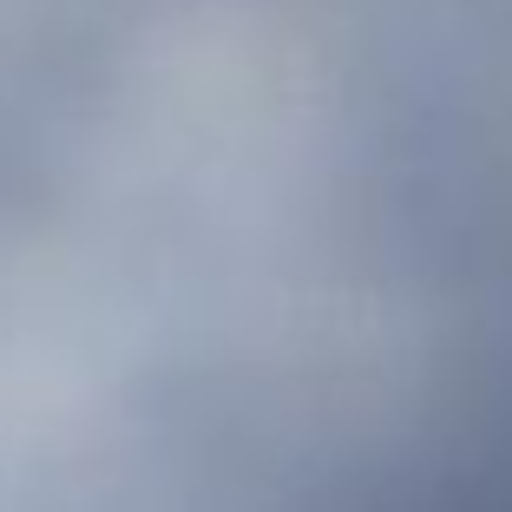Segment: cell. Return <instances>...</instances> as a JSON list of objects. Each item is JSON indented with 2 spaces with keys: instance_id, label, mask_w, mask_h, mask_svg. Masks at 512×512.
Instances as JSON below:
<instances>
[{
  "instance_id": "1",
  "label": "cell",
  "mask_w": 512,
  "mask_h": 512,
  "mask_svg": "<svg viewBox=\"0 0 512 512\" xmlns=\"http://www.w3.org/2000/svg\"><path fill=\"white\" fill-rule=\"evenodd\" d=\"M473 512H512V486H506L499 499H486V506H473Z\"/></svg>"
}]
</instances>
